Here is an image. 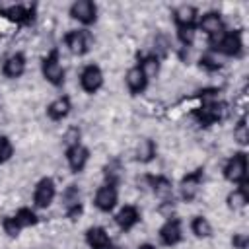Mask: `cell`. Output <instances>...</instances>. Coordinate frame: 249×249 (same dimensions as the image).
Returning <instances> with one entry per match:
<instances>
[{
	"instance_id": "obj_1",
	"label": "cell",
	"mask_w": 249,
	"mask_h": 249,
	"mask_svg": "<svg viewBox=\"0 0 249 249\" xmlns=\"http://www.w3.org/2000/svg\"><path fill=\"white\" fill-rule=\"evenodd\" d=\"M210 45H212V49H218L228 56H237L241 53V47H243L241 35L237 31H231V33L220 31V33L210 37Z\"/></svg>"
},
{
	"instance_id": "obj_2",
	"label": "cell",
	"mask_w": 249,
	"mask_h": 249,
	"mask_svg": "<svg viewBox=\"0 0 249 249\" xmlns=\"http://www.w3.org/2000/svg\"><path fill=\"white\" fill-rule=\"evenodd\" d=\"M224 175L231 183H243L245 181V175H247V158H245L243 152H239L233 158H230V161L224 167Z\"/></svg>"
},
{
	"instance_id": "obj_3",
	"label": "cell",
	"mask_w": 249,
	"mask_h": 249,
	"mask_svg": "<svg viewBox=\"0 0 249 249\" xmlns=\"http://www.w3.org/2000/svg\"><path fill=\"white\" fill-rule=\"evenodd\" d=\"M43 76L53 84V86H62L64 82V68L58 60V53L53 51L45 60H43Z\"/></svg>"
},
{
	"instance_id": "obj_4",
	"label": "cell",
	"mask_w": 249,
	"mask_h": 249,
	"mask_svg": "<svg viewBox=\"0 0 249 249\" xmlns=\"http://www.w3.org/2000/svg\"><path fill=\"white\" fill-rule=\"evenodd\" d=\"M66 45H68V49L74 54H86L91 49L93 39H91L89 31H86V29H74V31H70L66 35Z\"/></svg>"
},
{
	"instance_id": "obj_5",
	"label": "cell",
	"mask_w": 249,
	"mask_h": 249,
	"mask_svg": "<svg viewBox=\"0 0 249 249\" xmlns=\"http://www.w3.org/2000/svg\"><path fill=\"white\" fill-rule=\"evenodd\" d=\"M95 14H97L95 4L89 2V0H78V2H74L72 8H70V16H72L74 19L86 23V25H89V23L95 21Z\"/></svg>"
},
{
	"instance_id": "obj_6",
	"label": "cell",
	"mask_w": 249,
	"mask_h": 249,
	"mask_svg": "<svg viewBox=\"0 0 249 249\" xmlns=\"http://www.w3.org/2000/svg\"><path fill=\"white\" fill-rule=\"evenodd\" d=\"M80 84H82V88H84L88 93L97 91V89L101 88V84H103V74H101V70H99L95 64L86 66V68L82 70Z\"/></svg>"
},
{
	"instance_id": "obj_7",
	"label": "cell",
	"mask_w": 249,
	"mask_h": 249,
	"mask_svg": "<svg viewBox=\"0 0 249 249\" xmlns=\"http://www.w3.org/2000/svg\"><path fill=\"white\" fill-rule=\"evenodd\" d=\"M54 193H56V191H54V183H53V179L45 177V179H41V181L37 183L33 200H35V204H37L39 208H45V206H49V204L53 202Z\"/></svg>"
},
{
	"instance_id": "obj_8",
	"label": "cell",
	"mask_w": 249,
	"mask_h": 249,
	"mask_svg": "<svg viewBox=\"0 0 249 249\" xmlns=\"http://www.w3.org/2000/svg\"><path fill=\"white\" fill-rule=\"evenodd\" d=\"M88 158H89V152H88L84 146H80V144H74V146H70V148L66 150L68 165H70V169L76 171V173L84 169V165L88 163Z\"/></svg>"
},
{
	"instance_id": "obj_9",
	"label": "cell",
	"mask_w": 249,
	"mask_h": 249,
	"mask_svg": "<svg viewBox=\"0 0 249 249\" xmlns=\"http://www.w3.org/2000/svg\"><path fill=\"white\" fill-rule=\"evenodd\" d=\"M115 204H117V189H115V185L113 183L103 185L95 195V206L99 210H103V212H109Z\"/></svg>"
},
{
	"instance_id": "obj_10",
	"label": "cell",
	"mask_w": 249,
	"mask_h": 249,
	"mask_svg": "<svg viewBox=\"0 0 249 249\" xmlns=\"http://www.w3.org/2000/svg\"><path fill=\"white\" fill-rule=\"evenodd\" d=\"M160 239L165 245H175L181 241V224L179 220H167L160 230Z\"/></svg>"
},
{
	"instance_id": "obj_11",
	"label": "cell",
	"mask_w": 249,
	"mask_h": 249,
	"mask_svg": "<svg viewBox=\"0 0 249 249\" xmlns=\"http://www.w3.org/2000/svg\"><path fill=\"white\" fill-rule=\"evenodd\" d=\"M86 241L91 249H109V235L103 228H89L86 233Z\"/></svg>"
},
{
	"instance_id": "obj_12",
	"label": "cell",
	"mask_w": 249,
	"mask_h": 249,
	"mask_svg": "<svg viewBox=\"0 0 249 249\" xmlns=\"http://www.w3.org/2000/svg\"><path fill=\"white\" fill-rule=\"evenodd\" d=\"M126 84H128V88H130L132 93H140V91H144V88L148 84V78L140 70V66H134V68H130L126 72Z\"/></svg>"
},
{
	"instance_id": "obj_13",
	"label": "cell",
	"mask_w": 249,
	"mask_h": 249,
	"mask_svg": "<svg viewBox=\"0 0 249 249\" xmlns=\"http://www.w3.org/2000/svg\"><path fill=\"white\" fill-rule=\"evenodd\" d=\"M23 70H25V58H23V54H12L6 62H4V74L8 76V78H18V76H21L23 74Z\"/></svg>"
},
{
	"instance_id": "obj_14",
	"label": "cell",
	"mask_w": 249,
	"mask_h": 249,
	"mask_svg": "<svg viewBox=\"0 0 249 249\" xmlns=\"http://www.w3.org/2000/svg\"><path fill=\"white\" fill-rule=\"evenodd\" d=\"M173 18L179 27H193V23L196 19V10L193 6H179L173 12Z\"/></svg>"
},
{
	"instance_id": "obj_15",
	"label": "cell",
	"mask_w": 249,
	"mask_h": 249,
	"mask_svg": "<svg viewBox=\"0 0 249 249\" xmlns=\"http://www.w3.org/2000/svg\"><path fill=\"white\" fill-rule=\"evenodd\" d=\"M68 111H70V99H68V97H58V99H54V101L47 107V113H49V117H51L53 121L64 119V117L68 115Z\"/></svg>"
},
{
	"instance_id": "obj_16",
	"label": "cell",
	"mask_w": 249,
	"mask_h": 249,
	"mask_svg": "<svg viewBox=\"0 0 249 249\" xmlns=\"http://www.w3.org/2000/svg\"><path fill=\"white\" fill-rule=\"evenodd\" d=\"M200 29H202L204 33H208L210 37L216 35V33H220V31H222V19H220V16H218L216 12L204 14L202 19H200Z\"/></svg>"
},
{
	"instance_id": "obj_17",
	"label": "cell",
	"mask_w": 249,
	"mask_h": 249,
	"mask_svg": "<svg viewBox=\"0 0 249 249\" xmlns=\"http://www.w3.org/2000/svg\"><path fill=\"white\" fill-rule=\"evenodd\" d=\"M138 210L134 208V206H124V208H121L119 210V214H117V224L123 228V230H130L136 222H138Z\"/></svg>"
},
{
	"instance_id": "obj_18",
	"label": "cell",
	"mask_w": 249,
	"mask_h": 249,
	"mask_svg": "<svg viewBox=\"0 0 249 249\" xmlns=\"http://www.w3.org/2000/svg\"><path fill=\"white\" fill-rule=\"evenodd\" d=\"M196 117H198V121L202 124H210V123H214V121L220 119V107L216 103H204L196 111Z\"/></svg>"
},
{
	"instance_id": "obj_19",
	"label": "cell",
	"mask_w": 249,
	"mask_h": 249,
	"mask_svg": "<svg viewBox=\"0 0 249 249\" xmlns=\"http://www.w3.org/2000/svg\"><path fill=\"white\" fill-rule=\"evenodd\" d=\"M200 179H202V169H196L195 173H191V175H187V177L183 179V195H185L187 198H193V195H195L196 189H198Z\"/></svg>"
},
{
	"instance_id": "obj_20",
	"label": "cell",
	"mask_w": 249,
	"mask_h": 249,
	"mask_svg": "<svg viewBox=\"0 0 249 249\" xmlns=\"http://www.w3.org/2000/svg\"><path fill=\"white\" fill-rule=\"evenodd\" d=\"M2 14L6 18H10L12 21H27L31 18V12L27 8H23V6H10V8L2 10Z\"/></svg>"
},
{
	"instance_id": "obj_21",
	"label": "cell",
	"mask_w": 249,
	"mask_h": 249,
	"mask_svg": "<svg viewBox=\"0 0 249 249\" xmlns=\"http://www.w3.org/2000/svg\"><path fill=\"white\" fill-rule=\"evenodd\" d=\"M12 218L16 220V224H18L19 228H27V226H33V224L37 222L35 212L29 210V208H19V210L16 212V216H12Z\"/></svg>"
},
{
	"instance_id": "obj_22",
	"label": "cell",
	"mask_w": 249,
	"mask_h": 249,
	"mask_svg": "<svg viewBox=\"0 0 249 249\" xmlns=\"http://www.w3.org/2000/svg\"><path fill=\"white\" fill-rule=\"evenodd\" d=\"M191 228H193V233L198 235V237H208V235L212 233V226H210V222H208L206 218H202V216H196V218L193 220Z\"/></svg>"
},
{
	"instance_id": "obj_23",
	"label": "cell",
	"mask_w": 249,
	"mask_h": 249,
	"mask_svg": "<svg viewBox=\"0 0 249 249\" xmlns=\"http://www.w3.org/2000/svg\"><path fill=\"white\" fill-rule=\"evenodd\" d=\"M239 185H241V189L235 191V193H231V195L228 196L230 208H241V206H245V202H247V187H245V181L239 183Z\"/></svg>"
},
{
	"instance_id": "obj_24",
	"label": "cell",
	"mask_w": 249,
	"mask_h": 249,
	"mask_svg": "<svg viewBox=\"0 0 249 249\" xmlns=\"http://www.w3.org/2000/svg\"><path fill=\"white\" fill-rule=\"evenodd\" d=\"M140 70L146 74V78H150V76H156V74H158V70H160V62H158V56H156V54H150V56L142 58V62H140Z\"/></svg>"
},
{
	"instance_id": "obj_25",
	"label": "cell",
	"mask_w": 249,
	"mask_h": 249,
	"mask_svg": "<svg viewBox=\"0 0 249 249\" xmlns=\"http://www.w3.org/2000/svg\"><path fill=\"white\" fill-rule=\"evenodd\" d=\"M154 154H156V146H154L152 140H144V142L138 146V160L150 161V160L154 158Z\"/></svg>"
},
{
	"instance_id": "obj_26",
	"label": "cell",
	"mask_w": 249,
	"mask_h": 249,
	"mask_svg": "<svg viewBox=\"0 0 249 249\" xmlns=\"http://www.w3.org/2000/svg\"><path fill=\"white\" fill-rule=\"evenodd\" d=\"M12 156V144L6 136H0V163Z\"/></svg>"
},
{
	"instance_id": "obj_27",
	"label": "cell",
	"mask_w": 249,
	"mask_h": 249,
	"mask_svg": "<svg viewBox=\"0 0 249 249\" xmlns=\"http://www.w3.org/2000/svg\"><path fill=\"white\" fill-rule=\"evenodd\" d=\"M233 136L237 138V142L239 144H245L247 140H249V136H247V124H245V121H239V124L235 126V130H233Z\"/></svg>"
},
{
	"instance_id": "obj_28",
	"label": "cell",
	"mask_w": 249,
	"mask_h": 249,
	"mask_svg": "<svg viewBox=\"0 0 249 249\" xmlns=\"http://www.w3.org/2000/svg\"><path fill=\"white\" fill-rule=\"evenodd\" d=\"M152 183H154L156 193H167L169 191V181L163 179V177H156V179H152Z\"/></svg>"
},
{
	"instance_id": "obj_29",
	"label": "cell",
	"mask_w": 249,
	"mask_h": 249,
	"mask_svg": "<svg viewBox=\"0 0 249 249\" xmlns=\"http://www.w3.org/2000/svg\"><path fill=\"white\" fill-rule=\"evenodd\" d=\"M4 230H6V233H8V235H18L21 228L16 224V220H14V218H6V220H4Z\"/></svg>"
},
{
	"instance_id": "obj_30",
	"label": "cell",
	"mask_w": 249,
	"mask_h": 249,
	"mask_svg": "<svg viewBox=\"0 0 249 249\" xmlns=\"http://www.w3.org/2000/svg\"><path fill=\"white\" fill-rule=\"evenodd\" d=\"M193 37H195L193 27H179V39H181L183 43H191Z\"/></svg>"
},
{
	"instance_id": "obj_31",
	"label": "cell",
	"mask_w": 249,
	"mask_h": 249,
	"mask_svg": "<svg viewBox=\"0 0 249 249\" xmlns=\"http://www.w3.org/2000/svg\"><path fill=\"white\" fill-rule=\"evenodd\" d=\"M231 243H233V247H235V249H247L249 239H247V235H245V233H239V235H233Z\"/></svg>"
},
{
	"instance_id": "obj_32",
	"label": "cell",
	"mask_w": 249,
	"mask_h": 249,
	"mask_svg": "<svg viewBox=\"0 0 249 249\" xmlns=\"http://www.w3.org/2000/svg\"><path fill=\"white\" fill-rule=\"evenodd\" d=\"M200 66H204V68H208V70H218V68H220V62H216V60L210 58V56H202V58H200Z\"/></svg>"
},
{
	"instance_id": "obj_33",
	"label": "cell",
	"mask_w": 249,
	"mask_h": 249,
	"mask_svg": "<svg viewBox=\"0 0 249 249\" xmlns=\"http://www.w3.org/2000/svg\"><path fill=\"white\" fill-rule=\"evenodd\" d=\"M138 249H156V247H154V245H150V243H144V245H140Z\"/></svg>"
},
{
	"instance_id": "obj_34",
	"label": "cell",
	"mask_w": 249,
	"mask_h": 249,
	"mask_svg": "<svg viewBox=\"0 0 249 249\" xmlns=\"http://www.w3.org/2000/svg\"><path fill=\"white\" fill-rule=\"evenodd\" d=\"M109 249H121V247H109Z\"/></svg>"
}]
</instances>
